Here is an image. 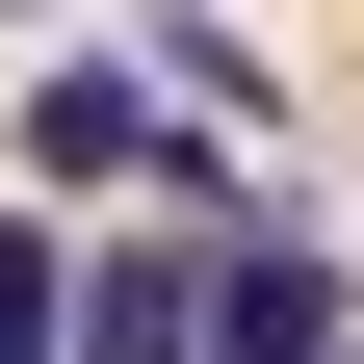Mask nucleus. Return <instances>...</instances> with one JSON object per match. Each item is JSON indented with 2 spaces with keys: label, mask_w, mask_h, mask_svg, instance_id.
<instances>
[{
  "label": "nucleus",
  "mask_w": 364,
  "mask_h": 364,
  "mask_svg": "<svg viewBox=\"0 0 364 364\" xmlns=\"http://www.w3.org/2000/svg\"><path fill=\"white\" fill-rule=\"evenodd\" d=\"M364 338V287L312 235H208V312H182V364H338Z\"/></svg>",
  "instance_id": "obj_1"
},
{
  "label": "nucleus",
  "mask_w": 364,
  "mask_h": 364,
  "mask_svg": "<svg viewBox=\"0 0 364 364\" xmlns=\"http://www.w3.org/2000/svg\"><path fill=\"white\" fill-rule=\"evenodd\" d=\"M53 287H78V235H26V208H0V364H53Z\"/></svg>",
  "instance_id": "obj_4"
},
{
  "label": "nucleus",
  "mask_w": 364,
  "mask_h": 364,
  "mask_svg": "<svg viewBox=\"0 0 364 364\" xmlns=\"http://www.w3.org/2000/svg\"><path fill=\"white\" fill-rule=\"evenodd\" d=\"M182 312H208V235L156 208V235H105V260L53 287V364H182Z\"/></svg>",
  "instance_id": "obj_2"
},
{
  "label": "nucleus",
  "mask_w": 364,
  "mask_h": 364,
  "mask_svg": "<svg viewBox=\"0 0 364 364\" xmlns=\"http://www.w3.org/2000/svg\"><path fill=\"white\" fill-rule=\"evenodd\" d=\"M26 182H156V78H130V53L26 78Z\"/></svg>",
  "instance_id": "obj_3"
}]
</instances>
